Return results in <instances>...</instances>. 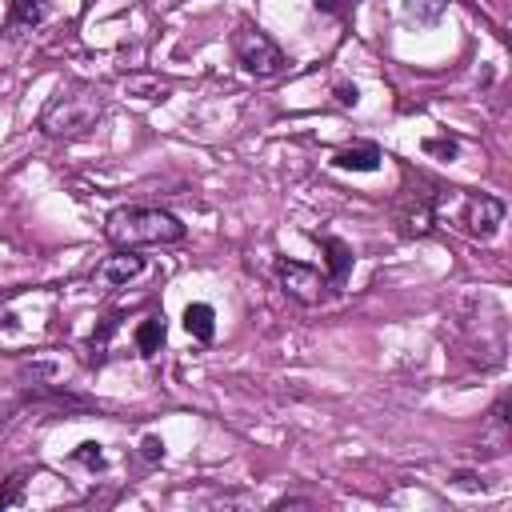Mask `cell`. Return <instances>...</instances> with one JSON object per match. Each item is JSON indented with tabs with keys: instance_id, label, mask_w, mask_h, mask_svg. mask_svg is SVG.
<instances>
[{
	"instance_id": "cell-14",
	"label": "cell",
	"mask_w": 512,
	"mask_h": 512,
	"mask_svg": "<svg viewBox=\"0 0 512 512\" xmlns=\"http://www.w3.org/2000/svg\"><path fill=\"white\" fill-rule=\"evenodd\" d=\"M144 460H164V440L160 436H144Z\"/></svg>"
},
{
	"instance_id": "cell-10",
	"label": "cell",
	"mask_w": 512,
	"mask_h": 512,
	"mask_svg": "<svg viewBox=\"0 0 512 512\" xmlns=\"http://www.w3.org/2000/svg\"><path fill=\"white\" fill-rule=\"evenodd\" d=\"M184 328L196 336V340H212L216 336V312H212V304H188L184 308Z\"/></svg>"
},
{
	"instance_id": "cell-18",
	"label": "cell",
	"mask_w": 512,
	"mask_h": 512,
	"mask_svg": "<svg viewBox=\"0 0 512 512\" xmlns=\"http://www.w3.org/2000/svg\"><path fill=\"white\" fill-rule=\"evenodd\" d=\"M316 8H324V12H340V0H316Z\"/></svg>"
},
{
	"instance_id": "cell-2",
	"label": "cell",
	"mask_w": 512,
	"mask_h": 512,
	"mask_svg": "<svg viewBox=\"0 0 512 512\" xmlns=\"http://www.w3.org/2000/svg\"><path fill=\"white\" fill-rule=\"evenodd\" d=\"M100 112H104V100H100V92H96L92 84H68V88H60V92L44 104L40 128H44L48 136H56V140L84 136V132L100 120Z\"/></svg>"
},
{
	"instance_id": "cell-15",
	"label": "cell",
	"mask_w": 512,
	"mask_h": 512,
	"mask_svg": "<svg viewBox=\"0 0 512 512\" xmlns=\"http://www.w3.org/2000/svg\"><path fill=\"white\" fill-rule=\"evenodd\" d=\"M424 148H428V152H440L444 160H452V156H456V144H452V140H428Z\"/></svg>"
},
{
	"instance_id": "cell-9",
	"label": "cell",
	"mask_w": 512,
	"mask_h": 512,
	"mask_svg": "<svg viewBox=\"0 0 512 512\" xmlns=\"http://www.w3.org/2000/svg\"><path fill=\"white\" fill-rule=\"evenodd\" d=\"M44 16H48V0H12V20H8V28H12V36H20L24 28H36Z\"/></svg>"
},
{
	"instance_id": "cell-4",
	"label": "cell",
	"mask_w": 512,
	"mask_h": 512,
	"mask_svg": "<svg viewBox=\"0 0 512 512\" xmlns=\"http://www.w3.org/2000/svg\"><path fill=\"white\" fill-rule=\"evenodd\" d=\"M232 52H236V60H240V68L248 76H276L288 64L284 52H280V44L268 32H260V28H240L232 36Z\"/></svg>"
},
{
	"instance_id": "cell-5",
	"label": "cell",
	"mask_w": 512,
	"mask_h": 512,
	"mask_svg": "<svg viewBox=\"0 0 512 512\" xmlns=\"http://www.w3.org/2000/svg\"><path fill=\"white\" fill-rule=\"evenodd\" d=\"M276 280L300 304H320L324 288H328V276H320V268L300 264V260H276Z\"/></svg>"
},
{
	"instance_id": "cell-12",
	"label": "cell",
	"mask_w": 512,
	"mask_h": 512,
	"mask_svg": "<svg viewBox=\"0 0 512 512\" xmlns=\"http://www.w3.org/2000/svg\"><path fill=\"white\" fill-rule=\"evenodd\" d=\"M76 460H80V464H88V468H104V452H100V444H96V440H84V444L76 448Z\"/></svg>"
},
{
	"instance_id": "cell-7",
	"label": "cell",
	"mask_w": 512,
	"mask_h": 512,
	"mask_svg": "<svg viewBox=\"0 0 512 512\" xmlns=\"http://www.w3.org/2000/svg\"><path fill=\"white\" fill-rule=\"evenodd\" d=\"M380 160H384V156H380L376 144H352V148H340V152L332 156V164L344 168V172H376Z\"/></svg>"
},
{
	"instance_id": "cell-13",
	"label": "cell",
	"mask_w": 512,
	"mask_h": 512,
	"mask_svg": "<svg viewBox=\"0 0 512 512\" xmlns=\"http://www.w3.org/2000/svg\"><path fill=\"white\" fill-rule=\"evenodd\" d=\"M20 500H24V476H12V480H8V488L0 492V508L20 504Z\"/></svg>"
},
{
	"instance_id": "cell-16",
	"label": "cell",
	"mask_w": 512,
	"mask_h": 512,
	"mask_svg": "<svg viewBox=\"0 0 512 512\" xmlns=\"http://www.w3.org/2000/svg\"><path fill=\"white\" fill-rule=\"evenodd\" d=\"M308 504H312V500H308V496H280V500H276V504H272V508H276V512H280V508H308Z\"/></svg>"
},
{
	"instance_id": "cell-8",
	"label": "cell",
	"mask_w": 512,
	"mask_h": 512,
	"mask_svg": "<svg viewBox=\"0 0 512 512\" xmlns=\"http://www.w3.org/2000/svg\"><path fill=\"white\" fill-rule=\"evenodd\" d=\"M316 240L328 252V284L340 288L348 280V272H352V248L344 240H336V236H316Z\"/></svg>"
},
{
	"instance_id": "cell-17",
	"label": "cell",
	"mask_w": 512,
	"mask_h": 512,
	"mask_svg": "<svg viewBox=\"0 0 512 512\" xmlns=\"http://www.w3.org/2000/svg\"><path fill=\"white\" fill-rule=\"evenodd\" d=\"M340 104H356V88H348V84H340Z\"/></svg>"
},
{
	"instance_id": "cell-3",
	"label": "cell",
	"mask_w": 512,
	"mask_h": 512,
	"mask_svg": "<svg viewBox=\"0 0 512 512\" xmlns=\"http://www.w3.org/2000/svg\"><path fill=\"white\" fill-rule=\"evenodd\" d=\"M440 212H448V220L472 240H492L496 228L504 224V200L488 192H448L432 204V216Z\"/></svg>"
},
{
	"instance_id": "cell-11",
	"label": "cell",
	"mask_w": 512,
	"mask_h": 512,
	"mask_svg": "<svg viewBox=\"0 0 512 512\" xmlns=\"http://www.w3.org/2000/svg\"><path fill=\"white\" fill-rule=\"evenodd\" d=\"M160 344H164V316H144V320L136 324V348H140L144 356H156Z\"/></svg>"
},
{
	"instance_id": "cell-1",
	"label": "cell",
	"mask_w": 512,
	"mask_h": 512,
	"mask_svg": "<svg viewBox=\"0 0 512 512\" xmlns=\"http://www.w3.org/2000/svg\"><path fill=\"white\" fill-rule=\"evenodd\" d=\"M184 224L180 216L164 212V208H144V204H124L112 208L104 220V236L116 248H140V244H180L184 240Z\"/></svg>"
},
{
	"instance_id": "cell-6",
	"label": "cell",
	"mask_w": 512,
	"mask_h": 512,
	"mask_svg": "<svg viewBox=\"0 0 512 512\" xmlns=\"http://www.w3.org/2000/svg\"><path fill=\"white\" fill-rule=\"evenodd\" d=\"M144 272V256H136V248H116L112 256H104L96 264V284L104 288H120L128 280H136Z\"/></svg>"
}]
</instances>
